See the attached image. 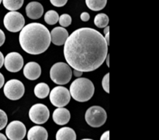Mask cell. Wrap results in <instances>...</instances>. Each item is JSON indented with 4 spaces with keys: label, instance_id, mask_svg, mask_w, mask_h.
I'll list each match as a JSON object with an SVG mask.
<instances>
[{
    "label": "cell",
    "instance_id": "d590c367",
    "mask_svg": "<svg viewBox=\"0 0 159 140\" xmlns=\"http://www.w3.org/2000/svg\"><path fill=\"white\" fill-rule=\"evenodd\" d=\"M105 28V29H104V34H107V33H108V32H110V26H106V27H104Z\"/></svg>",
    "mask_w": 159,
    "mask_h": 140
},
{
    "label": "cell",
    "instance_id": "d4e9b609",
    "mask_svg": "<svg viewBox=\"0 0 159 140\" xmlns=\"http://www.w3.org/2000/svg\"><path fill=\"white\" fill-rule=\"evenodd\" d=\"M102 86L103 90L107 93H110V73L105 75L102 81Z\"/></svg>",
    "mask_w": 159,
    "mask_h": 140
},
{
    "label": "cell",
    "instance_id": "2e32d148",
    "mask_svg": "<svg viewBox=\"0 0 159 140\" xmlns=\"http://www.w3.org/2000/svg\"><path fill=\"white\" fill-rule=\"evenodd\" d=\"M29 140H47L48 138V131L41 126H34L27 133Z\"/></svg>",
    "mask_w": 159,
    "mask_h": 140
},
{
    "label": "cell",
    "instance_id": "1f68e13d",
    "mask_svg": "<svg viewBox=\"0 0 159 140\" xmlns=\"http://www.w3.org/2000/svg\"><path fill=\"white\" fill-rule=\"evenodd\" d=\"M3 64H4V56H3L2 53L0 51V68L2 67Z\"/></svg>",
    "mask_w": 159,
    "mask_h": 140
},
{
    "label": "cell",
    "instance_id": "4316f807",
    "mask_svg": "<svg viewBox=\"0 0 159 140\" xmlns=\"http://www.w3.org/2000/svg\"><path fill=\"white\" fill-rule=\"evenodd\" d=\"M80 18H81V20H82V21H84V22L89 21V19H90L89 13V12H82V13L81 14V16H80Z\"/></svg>",
    "mask_w": 159,
    "mask_h": 140
},
{
    "label": "cell",
    "instance_id": "e0dca14e",
    "mask_svg": "<svg viewBox=\"0 0 159 140\" xmlns=\"http://www.w3.org/2000/svg\"><path fill=\"white\" fill-rule=\"evenodd\" d=\"M56 139L57 140H75L76 134L75 132L71 128L63 127L59 129L56 134Z\"/></svg>",
    "mask_w": 159,
    "mask_h": 140
},
{
    "label": "cell",
    "instance_id": "7402d4cb",
    "mask_svg": "<svg viewBox=\"0 0 159 140\" xmlns=\"http://www.w3.org/2000/svg\"><path fill=\"white\" fill-rule=\"evenodd\" d=\"M59 15L56 11L49 10L45 13L44 20L48 24L54 25L58 22Z\"/></svg>",
    "mask_w": 159,
    "mask_h": 140
},
{
    "label": "cell",
    "instance_id": "83f0119b",
    "mask_svg": "<svg viewBox=\"0 0 159 140\" xmlns=\"http://www.w3.org/2000/svg\"><path fill=\"white\" fill-rule=\"evenodd\" d=\"M5 40H6V36H5L4 32L0 29V47L4 44Z\"/></svg>",
    "mask_w": 159,
    "mask_h": 140
},
{
    "label": "cell",
    "instance_id": "7c38bea8",
    "mask_svg": "<svg viewBox=\"0 0 159 140\" xmlns=\"http://www.w3.org/2000/svg\"><path fill=\"white\" fill-rule=\"evenodd\" d=\"M50 34H51V41L57 46L63 45L69 36L67 30L63 26H57L54 28Z\"/></svg>",
    "mask_w": 159,
    "mask_h": 140
},
{
    "label": "cell",
    "instance_id": "9c48e42d",
    "mask_svg": "<svg viewBox=\"0 0 159 140\" xmlns=\"http://www.w3.org/2000/svg\"><path fill=\"white\" fill-rule=\"evenodd\" d=\"M29 117L31 121L35 124H44L49 119V109L46 105L43 104H34L30 109Z\"/></svg>",
    "mask_w": 159,
    "mask_h": 140
},
{
    "label": "cell",
    "instance_id": "5b68a950",
    "mask_svg": "<svg viewBox=\"0 0 159 140\" xmlns=\"http://www.w3.org/2000/svg\"><path fill=\"white\" fill-rule=\"evenodd\" d=\"M85 121L93 128H99L103 125L107 121V112L99 106H93L86 110Z\"/></svg>",
    "mask_w": 159,
    "mask_h": 140
},
{
    "label": "cell",
    "instance_id": "836d02e7",
    "mask_svg": "<svg viewBox=\"0 0 159 140\" xmlns=\"http://www.w3.org/2000/svg\"><path fill=\"white\" fill-rule=\"evenodd\" d=\"M106 61H107V66L110 67V54H107V57H106Z\"/></svg>",
    "mask_w": 159,
    "mask_h": 140
},
{
    "label": "cell",
    "instance_id": "4fadbf2b",
    "mask_svg": "<svg viewBox=\"0 0 159 140\" xmlns=\"http://www.w3.org/2000/svg\"><path fill=\"white\" fill-rule=\"evenodd\" d=\"M23 75L30 80H36L41 75L40 65L35 62H28L23 68Z\"/></svg>",
    "mask_w": 159,
    "mask_h": 140
},
{
    "label": "cell",
    "instance_id": "484cf974",
    "mask_svg": "<svg viewBox=\"0 0 159 140\" xmlns=\"http://www.w3.org/2000/svg\"><path fill=\"white\" fill-rule=\"evenodd\" d=\"M51 4L56 7H62L65 5H66L68 0H50Z\"/></svg>",
    "mask_w": 159,
    "mask_h": 140
},
{
    "label": "cell",
    "instance_id": "8d00e7d4",
    "mask_svg": "<svg viewBox=\"0 0 159 140\" xmlns=\"http://www.w3.org/2000/svg\"><path fill=\"white\" fill-rule=\"evenodd\" d=\"M1 2H2V0H0V4H1Z\"/></svg>",
    "mask_w": 159,
    "mask_h": 140
},
{
    "label": "cell",
    "instance_id": "7a4b0ae2",
    "mask_svg": "<svg viewBox=\"0 0 159 140\" xmlns=\"http://www.w3.org/2000/svg\"><path fill=\"white\" fill-rule=\"evenodd\" d=\"M19 40L21 48L30 54H40L48 50L51 44V34L44 25L32 23L20 30Z\"/></svg>",
    "mask_w": 159,
    "mask_h": 140
},
{
    "label": "cell",
    "instance_id": "d6a6232c",
    "mask_svg": "<svg viewBox=\"0 0 159 140\" xmlns=\"http://www.w3.org/2000/svg\"><path fill=\"white\" fill-rule=\"evenodd\" d=\"M104 38H105L106 42H107V45L109 46V45H110V32H108V33H107V34H106V36L104 37Z\"/></svg>",
    "mask_w": 159,
    "mask_h": 140
},
{
    "label": "cell",
    "instance_id": "6da1fadb",
    "mask_svg": "<svg viewBox=\"0 0 159 140\" xmlns=\"http://www.w3.org/2000/svg\"><path fill=\"white\" fill-rule=\"evenodd\" d=\"M64 44V56L68 65L82 72L99 68L108 54V45L104 37L93 28L76 30L68 36Z\"/></svg>",
    "mask_w": 159,
    "mask_h": 140
},
{
    "label": "cell",
    "instance_id": "cb8c5ba5",
    "mask_svg": "<svg viewBox=\"0 0 159 140\" xmlns=\"http://www.w3.org/2000/svg\"><path fill=\"white\" fill-rule=\"evenodd\" d=\"M8 122V118L6 112L0 109V130L4 128Z\"/></svg>",
    "mask_w": 159,
    "mask_h": 140
},
{
    "label": "cell",
    "instance_id": "4dcf8cb0",
    "mask_svg": "<svg viewBox=\"0 0 159 140\" xmlns=\"http://www.w3.org/2000/svg\"><path fill=\"white\" fill-rule=\"evenodd\" d=\"M5 83V78L3 76V75L0 72V89L3 86Z\"/></svg>",
    "mask_w": 159,
    "mask_h": 140
},
{
    "label": "cell",
    "instance_id": "30bf717a",
    "mask_svg": "<svg viewBox=\"0 0 159 140\" xmlns=\"http://www.w3.org/2000/svg\"><path fill=\"white\" fill-rule=\"evenodd\" d=\"M6 134L10 140H22L26 134V126L20 121H11L6 127Z\"/></svg>",
    "mask_w": 159,
    "mask_h": 140
},
{
    "label": "cell",
    "instance_id": "ba28073f",
    "mask_svg": "<svg viewBox=\"0 0 159 140\" xmlns=\"http://www.w3.org/2000/svg\"><path fill=\"white\" fill-rule=\"evenodd\" d=\"M50 100L51 104L57 107L66 106L71 100L69 90L64 86H56L50 92Z\"/></svg>",
    "mask_w": 159,
    "mask_h": 140
},
{
    "label": "cell",
    "instance_id": "e575fe53",
    "mask_svg": "<svg viewBox=\"0 0 159 140\" xmlns=\"http://www.w3.org/2000/svg\"><path fill=\"white\" fill-rule=\"evenodd\" d=\"M7 139V137L6 135H4L3 134L0 133V140H6Z\"/></svg>",
    "mask_w": 159,
    "mask_h": 140
},
{
    "label": "cell",
    "instance_id": "3957f363",
    "mask_svg": "<svg viewBox=\"0 0 159 140\" xmlns=\"http://www.w3.org/2000/svg\"><path fill=\"white\" fill-rule=\"evenodd\" d=\"M69 92L74 100L79 102H86L93 97L95 87L89 79L78 77L70 86Z\"/></svg>",
    "mask_w": 159,
    "mask_h": 140
},
{
    "label": "cell",
    "instance_id": "ac0fdd59",
    "mask_svg": "<svg viewBox=\"0 0 159 140\" xmlns=\"http://www.w3.org/2000/svg\"><path fill=\"white\" fill-rule=\"evenodd\" d=\"M50 88L49 86L45 82H40L37 84L34 87V94L39 99H43L46 98L49 95Z\"/></svg>",
    "mask_w": 159,
    "mask_h": 140
},
{
    "label": "cell",
    "instance_id": "8fae6325",
    "mask_svg": "<svg viewBox=\"0 0 159 140\" xmlns=\"http://www.w3.org/2000/svg\"><path fill=\"white\" fill-rule=\"evenodd\" d=\"M23 58L17 52H10L4 58V65L6 69L10 72H17L23 66Z\"/></svg>",
    "mask_w": 159,
    "mask_h": 140
},
{
    "label": "cell",
    "instance_id": "d6986e66",
    "mask_svg": "<svg viewBox=\"0 0 159 140\" xmlns=\"http://www.w3.org/2000/svg\"><path fill=\"white\" fill-rule=\"evenodd\" d=\"M3 6L9 11H16L23 6L24 0H2Z\"/></svg>",
    "mask_w": 159,
    "mask_h": 140
},
{
    "label": "cell",
    "instance_id": "9a60e30c",
    "mask_svg": "<svg viewBox=\"0 0 159 140\" xmlns=\"http://www.w3.org/2000/svg\"><path fill=\"white\" fill-rule=\"evenodd\" d=\"M71 118V114L68 109L64 107H57L53 112V120L59 125H64L68 123Z\"/></svg>",
    "mask_w": 159,
    "mask_h": 140
},
{
    "label": "cell",
    "instance_id": "44dd1931",
    "mask_svg": "<svg viewBox=\"0 0 159 140\" xmlns=\"http://www.w3.org/2000/svg\"><path fill=\"white\" fill-rule=\"evenodd\" d=\"M94 23L97 27L104 28L108 26L109 17L105 13H99L95 16Z\"/></svg>",
    "mask_w": 159,
    "mask_h": 140
},
{
    "label": "cell",
    "instance_id": "8992f818",
    "mask_svg": "<svg viewBox=\"0 0 159 140\" xmlns=\"http://www.w3.org/2000/svg\"><path fill=\"white\" fill-rule=\"evenodd\" d=\"M3 23L7 30L16 33L21 30L22 28L24 26L25 19L20 12L16 11H10L5 16Z\"/></svg>",
    "mask_w": 159,
    "mask_h": 140
},
{
    "label": "cell",
    "instance_id": "5bb4252c",
    "mask_svg": "<svg viewBox=\"0 0 159 140\" xmlns=\"http://www.w3.org/2000/svg\"><path fill=\"white\" fill-rule=\"evenodd\" d=\"M26 13L30 19L37 20L43 16V6L37 2H31L26 6Z\"/></svg>",
    "mask_w": 159,
    "mask_h": 140
},
{
    "label": "cell",
    "instance_id": "f546056e",
    "mask_svg": "<svg viewBox=\"0 0 159 140\" xmlns=\"http://www.w3.org/2000/svg\"><path fill=\"white\" fill-rule=\"evenodd\" d=\"M82 73H83L82 72L79 71V70H77V69H74V71H73V74H74V76L77 78L82 76Z\"/></svg>",
    "mask_w": 159,
    "mask_h": 140
},
{
    "label": "cell",
    "instance_id": "ffe728a7",
    "mask_svg": "<svg viewBox=\"0 0 159 140\" xmlns=\"http://www.w3.org/2000/svg\"><path fill=\"white\" fill-rule=\"evenodd\" d=\"M107 0H85L86 6L93 11L102 10L105 8Z\"/></svg>",
    "mask_w": 159,
    "mask_h": 140
},
{
    "label": "cell",
    "instance_id": "f1b7e54d",
    "mask_svg": "<svg viewBox=\"0 0 159 140\" xmlns=\"http://www.w3.org/2000/svg\"><path fill=\"white\" fill-rule=\"evenodd\" d=\"M101 140H109L110 139V131H107L102 135L100 138Z\"/></svg>",
    "mask_w": 159,
    "mask_h": 140
},
{
    "label": "cell",
    "instance_id": "277c9868",
    "mask_svg": "<svg viewBox=\"0 0 159 140\" xmlns=\"http://www.w3.org/2000/svg\"><path fill=\"white\" fill-rule=\"evenodd\" d=\"M72 76L71 67L65 62L55 63L50 70V77L51 80L58 85H65L70 82Z\"/></svg>",
    "mask_w": 159,
    "mask_h": 140
},
{
    "label": "cell",
    "instance_id": "52a82bcc",
    "mask_svg": "<svg viewBox=\"0 0 159 140\" xmlns=\"http://www.w3.org/2000/svg\"><path fill=\"white\" fill-rule=\"evenodd\" d=\"M4 94L11 100H17L23 96L25 93L24 85L18 79H10L4 86Z\"/></svg>",
    "mask_w": 159,
    "mask_h": 140
},
{
    "label": "cell",
    "instance_id": "603a6c76",
    "mask_svg": "<svg viewBox=\"0 0 159 140\" xmlns=\"http://www.w3.org/2000/svg\"><path fill=\"white\" fill-rule=\"evenodd\" d=\"M58 23L63 27H67L71 23V17L68 14H62L58 19Z\"/></svg>",
    "mask_w": 159,
    "mask_h": 140
}]
</instances>
